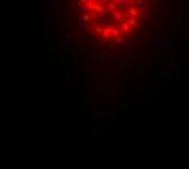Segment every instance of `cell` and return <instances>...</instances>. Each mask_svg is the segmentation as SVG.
Returning <instances> with one entry per match:
<instances>
[{
  "label": "cell",
  "mask_w": 189,
  "mask_h": 169,
  "mask_svg": "<svg viewBox=\"0 0 189 169\" xmlns=\"http://www.w3.org/2000/svg\"><path fill=\"white\" fill-rule=\"evenodd\" d=\"M166 0H59L72 34L98 57H134L153 42L165 18Z\"/></svg>",
  "instance_id": "obj_1"
}]
</instances>
